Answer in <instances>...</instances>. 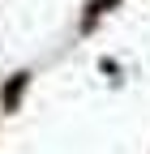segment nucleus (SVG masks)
<instances>
[{
	"label": "nucleus",
	"mask_w": 150,
	"mask_h": 154,
	"mask_svg": "<svg viewBox=\"0 0 150 154\" xmlns=\"http://www.w3.org/2000/svg\"><path fill=\"white\" fill-rule=\"evenodd\" d=\"M120 5V0H90V5H86V22H95V17H103L107 9H116Z\"/></svg>",
	"instance_id": "2"
},
{
	"label": "nucleus",
	"mask_w": 150,
	"mask_h": 154,
	"mask_svg": "<svg viewBox=\"0 0 150 154\" xmlns=\"http://www.w3.org/2000/svg\"><path fill=\"white\" fill-rule=\"evenodd\" d=\"M26 82H30V73H13V82L5 86V111H13V107H17V94L26 90Z\"/></svg>",
	"instance_id": "1"
}]
</instances>
